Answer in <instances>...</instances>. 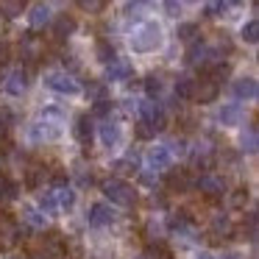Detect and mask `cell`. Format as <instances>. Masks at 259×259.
<instances>
[{"label": "cell", "mask_w": 259, "mask_h": 259, "mask_svg": "<svg viewBox=\"0 0 259 259\" xmlns=\"http://www.w3.org/2000/svg\"><path fill=\"white\" fill-rule=\"evenodd\" d=\"M128 45H131V51L134 53H156L159 48L164 45V31H162V25L159 23H142L140 28L134 31V36L128 39Z\"/></svg>", "instance_id": "1"}, {"label": "cell", "mask_w": 259, "mask_h": 259, "mask_svg": "<svg viewBox=\"0 0 259 259\" xmlns=\"http://www.w3.org/2000/svg\"><path fill=\"white\" fill-rule=\"evenodd\" d=\"M101 190H103V195H106L112 203H117V206H134L137 203V190L128 184V181H123V179L103 181Z\"/></svg>", "instance_id": "2"}, {"label": "cell", "mask_w": 259, "mask_h": 259, "mask_svg": "<svg viewBox=\"0 0 259 259\" xmlns=\"http://www.w3.org/2000/svg\"><path fill=\"white\" fill-rule=\"evenodd\" d=\"M42 81H45L48 90L59 92V95H78L81 92V84L70 73H64V70H51V73H45Z\"/></svg>", "instance_id": "3"}, {"label": "cell", "mask_w": 259, "mask_h": 259, "mask_svg": "<svg viewBox=\"0 0 259 259\" xmlns=\"http://www.w3.org/2000/svg\"><path fill=\"white\" fill-rule=\"evenodd\" d=\"M137 109H140V120H145L153 131H162L164 125H167V114H164V109L159 106V103L145 101V103H140Z\"/></svg>", "instance_id": "4"}, {"label": "cell", "mask_w": 259, "mask_h": 259, "mask_svg": "<svg viewBox=\"0 0 259 259\" xmlns=\"http://www.w3.org/2000/svg\"><path fill=\"white\" fill-rule=\"evenodd\" d=\"M87 223L92 229H103V226H112L114 223V209L109 203H92L87 209Z\"/></svg>", "instance_id": "5"}, {"label": "cell", "mask_w": 259, "mask_h": 259, "mask_svg": "<svg viewBox=\"0 0 259 259\" xmlns=\"http://www.w3.org/2000/svg\"><path fill=\"white\" fill-rule=\"evenodd\" d=\"M3 92L12 98H23L28 92V73L25 70H12L6 75V81H3Z\"/></svg>", "instance_id": "6"}, {"label": "cell", "mask_w": 259, "mask_h": 259, "mask_svg": "<svg viewBox=\"0 0 259 259\" xmlns=\"http://www.w3.org/2000/svg\"><path fill=\"white\" fill-rule=\"evenodd\" d=\"M231 95L237 98V101H256L259 95V84L253 75H242V78H237L234 84H231Z\"/></svg>", "instance_id": "7"}, {"label": "cell", "mask_w": 259, "mask_h": 259, "mask_svg": "<svg viewBox=\"0 0 259 259\" xmlns=\"http://www.w3.org/2000/svg\"><path fill=\"white\" fill-rule=\"evenodd\" d=\"M218 95H220V84L212 81L206 73H203V78L195 81V92H192V98H195L198 103H212Z\"/></svg>", "instance_id": "8"}, {"label": "cell", "mask_w": 259, "mask_h": 259, "mask_svg": "<svg viewBox=\"0 0 259 259\" xmlns=\"http://www.w3.org/2000/svg\"><path fill=\"white\" fill-rule=\"evenodd\" d=\"M145 162L151 164L153 170H167L173 164V153H170L167 145H153L151 151L145 153Z\"/></svg>", "instance_id": "9"}, {"label": "cell", "mask_w": 259, "mask_h": 259, "mask_svg": "<svg viewBox=\"0 0 259 259\" xmlns=\"http://www.w3.org/2000/svg\"><path fill=\"white\" fill-rule=\"evenodd\" d=\"M218 120H220L223 125H229V128L242 125V123H245V109H242L240 103H223V106H220Z\"/></svg>", "instance_id": "10"}, {"label": "cell", "mask_w": 259, "mask_h": 259, "mask_svg": "<svg viewBox=\"0 0 259 259\" xmlns=\"http://www.w3.org/2000/svg\"><path fill=\"white\" fill-rule=\"evenodd\" d=\"M73 134H75V140H78V145H84V148L92 145V140H95V125H92V117H90V114H78Z\"/></svg>", "instance_id": "11"}, {"label": "cell", "mask_w": 259, "mask_h": 259, "mask_svg": "<svg viewBox=\"0 0 259 259\" xmlns=\"http://www.w3.org/2000/svg\"><path fill=\"white\" fill-rule=\"evenodd\" d=\"M153 0H125L123 3V17L125 20H142L153 12Z\"/></svg>", "instance_id": "12"}, {"label": "cell", "mask_w": 259, "mask_h": 259, "mask_svg": "<svg viewBox=\"0 0 259 259\" xmlns=\"http://www.w3.org/2000/svg\"><path fill=\"white\" fill-rule=\"evenodd\" d=\"M198 190H201L203 195H209V198H220V195H226V181L220 179V176L206 173V176L198 179Z\"/></svg>", "instance_id": "13"}, {"label": "cell", "mask_w": 259, "mask_h": 259, "mask_svg": "<svg viewBox=\"0 0 259 259\" xmlns=\"http://www.w3.org/2000/svg\"><path fill=\"white\" fill-rule=\"evenodd\" d=\"M51 20H53V12H51V6H48V3H34V6H31V12H28V25H31L34 31L45 28Z\"/></svg>", "instance_id": "14"}, {"label": "cell", "mask_w": 259, "mask_h": 259, "mask_svg": "<svg viewBox=\"0 0 259 259\" xmlns=\"http://www.w3.org/2000/svg\"><path fill=\"white\" fill-rule=\"evenodd\" d=\"M98 131H101V142L103 148H114L120 142V125L112 123V120H103L101 125H98Z\"/></svg>", "instance_id": "15"}, {"label": "cell", "mask_w": 259, "mask_h": 259, "mask_svg": "<svg viewBox=\"0 0 259 259\" xmlns=\"http://www.w3.org/2000/svg\"><path fill=\"white\" fill-rule=\"evenodd\" d=\"M73 34H75V20L67 17V14H62V17L53 23V39H56V42H64L67 36H73Z\"/></svg>", "instance_id": "16"}, {"label": "cell", "mask_w": 259, "mask_h": 259, "mask_svg": "<svg viewBox=\"0 0 259 259\" xmlns=\"http://www.w3.org/2000/svg\"><path fill=\"white\" fill-rule=\"evenodd\" d=\"M106 67H109V70H106V78L112 81V84H117V81L131 78V73H134L128 62H117V59H114V62H109Z\"/></svg>", "instance_id": "17"}, {"label": "cell", "mask_w": 259, "mask_h": 259, "mask_svg": "<svg viewBox=\"0 0 259 259\" xmlns=\"http://www.w3.org/2000/svg\"><path fill=\"white\" fill-rule=\"evenodd\" d=\"M39 53H42L39 39H34V36H25V39L20 42V56H23L25 62H36V59H39Z\"/></svg>", "instance_id": "18"}, {"label": "cell", "mask_w": 259, "mask_h": 259, "mask_svg": "<svg viewBox=\"0 0 259 259\" xmlns=\"http://www.w3.org/2000/svg\"><path fill=\"white\" fill-rule=\"evenodd\" d=\"M20 237V226L12 223L9 218H0V240H3V245H14Z\"/></svg>", "instance_id": "19"}, {"label": "cell", "mask_w": 259, "mask_h": 259, "mask_svg": "<svg viewBox=\"0 0 259 259\" xmlns=\"http://www.w3.org/2000/svg\"><path fill=\"white\" fill-rule=\"evenodd\" d=\"M48 179V170L42 167V164H31L28 170H25V187L28 190H39V184Z\"/></svg>", "instance_id": "20"}, {"label": "cell", "mask_w": 259, "mask_h": 259, "mask_svg": "<svg viewBox=\"0 0 259 259\" xmlns=\"http://www.w3.org/2000/svg\"><path fill=\"white\" fill-rule=\"evenodd\" d=\"M240 145H242V151H245V153H256V148H259V131H256V125H248V131H242Z\"/></svg>", "instance_id": "21"}, {"label": "cell", "mask_w": 259, "mask_h": 259, "mask_svg": "<svg viewBox=\"0 0 259 259\" xmlns=\"http://www.w3.org/2000/svg\"><path fill=\"white\" fill-rule=\"evenodd\" d=\"M23 6H25V0H0V14L6 20H14L23 14Z\"/></svg>", "instance_id": "22"}, {"label": "cell", "mask_w": 259, "mask_h": 259, "mask_svg": "<svg viewBox=\"0 0 259 259\" xmlns=\"http://www.w3.org/2000/svg\"><path fill=\"white\" fill-rule=\"evenodd\" d=\"M192 92H195V81H192L190 75H181V78L176 81V98H179V101H190Z\"/></svg>", "instance_id": "23"}, {"label": "cell", "mask_w": 259, "mask_h": 259, "mask_svg": "<svg viewBox=\"0 0 259 259\" xmlns=\"http://www.w3.org/2000/svg\"><path fill=\"white\" fill-rule=\"evenodd\" d=\"M240 39L245 42V45H256L259 42V23L256 20H248L245 25L240 28Z\"/></svg>", "instance_id": "24"}, {"label": "cell", "mask_w": 259, "mask_h": 259, "mask_svg": "<svg viewBox=\"0 0 259 259\" xmlns=\"http://www.w3.org/2000/svg\"><path fill=\"white\" fill-rule=\"evenodd\" d=\"M53 195H56V206L62 209H73L75 206V192L70 190V187H59V190H53Z\"/></svg>", "instance_id": "25"}, {"label": "cell", "mask_w": 259, "mask_h": 259, "mask_svg": "<svg viewBox=\"0 0 259 259\" xmlns=\"http://www.w3.org/2000/svg\"><path fill=\"white\" fill-rule=\"evenodd\" d=\"M176 36H179L181 42H195L198 36H201V28H198L195 23H181L179 31H176Z\"/></svg>", "instance_id": "26"}, {"label": "cell", "mask_w": 259, "mask_h": 259, "mask_svg": "<svg viewBox=\"0 0 259 259\" xmlns=\"http://www.w3.org/2000/svg\"><path fill=\"white\" fill-rule=\"evenodd\" d=\"M20 192V187L14 184L12 179H6V176H0V201H14Z\"/></svg>", "instance_id": "27"}, {"label": "cell", "mask_w": 259, "mask_h": 259, "mask_svg": "<svg viewBox=\"0 0 259 259\" xmlns=\"http://www.w3.org/2000/svg\"><path fill=\"white\" fill-rule=\"evenodd\" d=\"M95 53H98V62H103V64H109V62H114V59H117V53H114V45H112V42H98Z\"/></svg>", "instance_id": "28"}, {"label": "cell", "mask_w": 259, "mask_h": 259, "mask_svg": "<svg viewBox=\"0 0 259 259\" xmlns=\"http://www.w3.org/2000/svg\"><path fill=\"white\" fill-rule=\"evenodd\" d=\"M167 187L170 190H179V192H187L190 190V179H187V173H170L167 176Z\"/></svg>", "instance_id": "29"}, {"label": "cell", "mask_w": 259, "mask_h": 259, "mask_svg": "<svg viewBox=\"0 0 259 259\" xmlns=\"http://www.w3.org/2000/svg\"><path fill=\"white\" fill-rule=\"evenodd\" d=\"M212 231H214V234H231L229 214H214V218H212Z\"/></svg>", "instance_id": "30"}, {"label": "cell", "mask_w": 259, "mask_h": 259, "mask_svg": "<svg viewBox=\"0 0 259 259\" xmlns=\"http://www.w3.org/2000/svg\"><path fill=\"white\" fill-rule=\"evenodd\" d=\"M226 9H229V3H226V0H209L206 9H203V14H206V17H223Z\"/></svg>", "instance_id": "31"}, {"label": "cell", "mask_w": 259, "mask_h": 259, "mask_svg": "<svg viewBox=\"0 0 259 259\" xmlns=\"http://www.w3.org/2000/svg\"><path fill=\"white\" fill-rule=\"evenodd\" d=\"M23 220L31 226H36V229H42L45 226V214H39L34 206H23Z\"/></svg>", "instance_id": "32"}, {"label": "cell", "mask_w": 259, "mask_h": 259, "mask_svg": "<svg viewBox=\"0 0 259 259\" xmlns=\"http://www.w3.org/2000/svg\"><path fill=\"white\" fill-rule=\"evenodd\" d=\"M162 90H164V84H162V78H159V75H148V78H145L148 98H159V95H162Z\"/></svg>", "instance_id": "33"}, {"label": "cell", "mask_w": 259, "mask_h": 259, "mask_svg": "<svg viewBox=\"0 0 259 259\" xmlns=\"http://www.w3.org/2000/svg\"><path fill=\"white\" fill-rule=\"evenodd\" d=\"M145 259H173V253H170L162 242H156V245H148L145 248Z\"/></svg>", "instance_id": "34"}, {"label": "cell", "mask_w": 259, "mask_h": 259, "mask_svg": "<svg viewBox=\"0 0 259 259\" xmlns=\"http://www.w3.org/2000/svg\"><path fill=\"white\" fill-rule=\"evenodd\" d=\"M39 209L45 214L56 212V195H53V192H42V195H39Z\"/></svg>", "instance_id": "35"}, {"label": "cell", "mask_w": 259, "mask_h": 259, "mask_svg": "<svg viewBox=\"0 0 259 259\" xmlns=\"http://www.w3.org/2000/svg\"><path fill=\"white\" fill-rule=\"evenodd\" d=\"M112 170H114V173H134V170H137V159H134V162H131V156L128 159H117V162H114L112 164Z\"/></svg>", "instance_id": "36"}, {"label": "cell", "mask_w": 259, "mask_h": 259, "mask_svg": "<svg viewBox=\"0 0 259 259\" xmlns=\"http://www.w3.org/2000/svg\"><path fill=\"white\" fill-rule=\"evenodd\" d=\"M229 201H231V209H245V203H248V190H234Z\"/></svg>", "instance_id": "37"}, {"label": "cell", "mask_w": 259, "mask_h": 259, "mask_svg": "<svg viewBox=\"0 0 259 259\" xmlns=\"http://www.w3.org/2000/svg\"><path fill=\"white\" fill-rule=\"evenodd\" d=\"M162 9H164V14H167V17H179L181 14V0H162Z\"/></svg>", "instance_id": "38"}, {"label": "cell", "mask_w": 259, "mask_h": 259, "mask_svg": "<svg viewBox=\"0 0 259 259\" xmlns=\"http://www.w3.org/2000/svg\"><path fill=\"white\" fill-rule=\"evenodd\" d=\"M75 3H78L81 12H90V14L101 12V6H103V0H75Z\"/></svg>", "instance_id": "39"}, {"label": "cell", "mask_w": 259, "mask_h": 259, "mask_svg": "<svg viewBox=\"0 0 259 259\" xmlns=\"http://www.w3.org/2000/svg\"><path fill=\"white\" fill-rule=\"evenodd\" d=\"M137 137H140V140H151V137H156V131L151 128V125L145 123V120H140V123H137Z\"/></svg>", "instance_id": "40"}, {"label": "cell", "mask_w": 259, "mask_h": 259, "mask_svg": "<svg viewBox=\"0 0 259 259\" xmlns=\"http://www.w3.org/2000/svg\"><path fill=\"white\" fill-rule=\"evenodd\" d=\"M112 109H114V103H112V101H103V98H98V103H95V114H98V117L109 114Z\"/></svg>", "instance_id": "41"}, {"label": "cell", "mask_w": 259, "mask_h": 259, "mask_svg": "<svg viewBox=\"0 0 259 259\" xmlns=\"http://www.w3.org/2000/svg\"><path fill=\"white\" fill-rule=\"evenodd\" d=\"M9 59V45H0V64Z\"/></svg>", "instance_id": "42"}, {"label": "cell", "mask_w": 259, "mask_h": 259, "mask_svg": "<svg viewBox=\"0 0 259 259\" xmlns=\"http://www.w3.org/2000/svg\"><path fill=\"white\" fill-rule=\"evenodd\" d=\"M223 259H242V253H237V251H229V253H223Z\"/></svg>", "instance_id": "43"}, {"label": "cell", "mask_w": 259, "mask_h": 259, "mask_svg": "<svg viewBox=\"0 0 259 259\" xmlns=\"http://www.w3.org/2000/svg\"><path fill=\"white\" fill-rule=\"evenodd\" d=\"M226 3H231V6H240V3H245V0H226Z\"/></svg>", "instance_id": "44"}, {"label": "cell", "mask_w": 259, "mask_h": 259, "mask_svg": "<svg viewBox=\"0 0 259 259\" xmlns=\"http://www.w3.org/2000/svg\"><path fill=\"white\" fill-rule=\"evenodd\" d=\"M192 3H195V0H192Z\"/></svg>", "instance_id": "45"}]
</instances>
